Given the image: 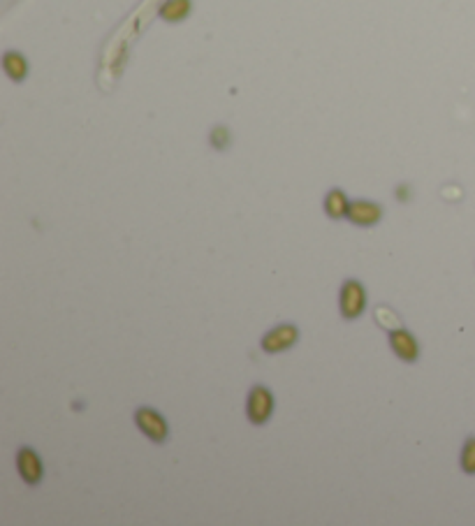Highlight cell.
I'll return each instance as SVG.
<instances>
[{"instance_id":"cell-3","label":"cell","mask_w":475,"mask_h":526,"mask_svg":"<svg viewBox=\"0 0 475 526\" xmlns=\"http://www.w3.org/2000/svg\"><path fill=\"white\" fill-rule=\"evenodd\" d=\"M135 420H137L139 429H142L151 440L160 443V440L167 438V422L162 420L160 413L151 411V408H139L137 415H135Z\"/></svg>"},{"instance_id":"cell-1","label":"cell","mask_w":475,"mask_h":526,"mask_svg":"<svg viewBox=\"0 0 475 526\" xmlns=\"http://www.w3.org/2000/svg\"><path fill=\"white\" fill-rule=\"evenodd\" d=\"M367 307V292L357 280H348L341 290V313L345 318H357Z\"/></svg>"},{"instance_id":"cell-7","label":"cell","mask_w":475,"mask_h":526,"mask_svg":"<svg viewBox=\"0 0 475 526\" xmlns=\"http://www.w3.org/2000/svg\"><path fill=\"white\" fill-rule=\"evenodd\" d=\"M19 473H21V478L26 480V482H30V485H35V482H40V478H42V462H40V457H38V452H33L30 448H23V450H19Z\"/></svg>"},{"instance_id":"cell-2","label":"cell","mask_w":475,"mask_h":526,"mask_svg":"<svg viewBox=\"0 0 475 526\" xmlns=\"http://www.w3.org/2000/svg\"><path fill=\"white\" fill-rule=\"evenodd\" d=\"M271 411H273V396L269 390L262 387V385L253 387L251 396H248V418H251V422L262 425V422L269 420Z\"/></svg>"},{"instance_id":"cell-4","label":"cell","mask_w":475,"mask_h":526,"mask_svg":"<svg viewBox=\"0 0 475 526\" xmlns=\"http://www.w3.org/2000/svg\"><path fill=\"white\" fill-rule=\"evenodd\" d=\"M297 339H300V332H297V327L283 325V327L271 329V332L267 334L265 339H262V348H265L267 352H281V350H288V348L295 344Z\"/></svg>"},{"instance_id":"cell-5","label":"cell","mask_w":475,"mask_h":526,"mask_svg":"<svg viewBox=\"0 0 475 526\" xmlns=\"http://www.w3.org/2000/svg\"><path fill=\"white\" fill-rule=\"evenodd\" d=\"M382 216V206L376 204V202H367V200H357L350 204L348 218L355 225H376Z\"/></svg>"},{"instance_id":"cell-10","label":"cell","mask_w":475,"mask_h":526,"mask_svg":"<svg viewBox=\"0 0 475 526\" xmlns=\"http://www.w3.org/2000/svg\"><path fill=\"white\" fill-rule=\"evenodd\" d=\"M188 10H191L188 0H167V5L162 8V16L167 21H179L188 14Z\"/></svg>"},{"instance_id":"cell-6","label":"cell","mask_w":475,"mask_h":526,"mask_svg":"<svg viewBox=\"0 0 475 526\" xmlns=\"http://www.w3.org/2000/svg\"><path fill=\"white\" fill-rule=\"evenodd\" d=\"M389 344H392L394 352L399 355L404 362H415L417 359V341L413 339L406 329H397V332H389Z\"/></svg>"},{"instance_id":"cell-11","label":"cell","mask_w":475,"mask_h":526,"mask_svg":"<svg viewBox=\"0 0 475 526\" xmlns=\"http://www.w3.org/2000/svg\"><path fill=\"white\" fill-rule=\"evenodd\" d=\"M3 63H5V70H8V75L12 79H23V77H26V60H23L19 53H8Z\"/></svg>"},{"instance_id":"cell-9","label":"cell","mask_w":475,"mask_h":526,"mask_svg":"<svg viewBox=\"0 0 475 526\" xmlns=\"http://www.w3.org/2000/svg\"><path fill=\"white\" fill-rule=\"evenodd\" d=\"M376 320H378V325L382 329H387V332H397V329H404V327H401V318L394 313L392 309H387V307H378V309H376Z\"/></svg>"},{"instance_id":"cell-12","label":"cell","mask_w":475,"mask_h":526,"mask_svg":"<svg viewBox=\"0 0 475 526\" xmlns=\"http://www.w3.org/2000/svg\"><path fill=\"white\" fill-rule=\"evenodd\" d=\"M461 468L466 473H475V438H468L461 452Z\"/></svg>"},{"instance_id":"cell-8","label":"cell","mask_w":475,"mask_h":526,"mask_svg":"<svg viewBox=\"0 0 475 526\" xmlns=\"http://www.w3.org/2000/svg\"><path fill=\"white\" fill-rule=\"evenodd\" d=\"M325 211L330 213L332 218H343L348 216L350 211V202L341 191H332L325 200Z\"/></svg>"}]
</instances>
